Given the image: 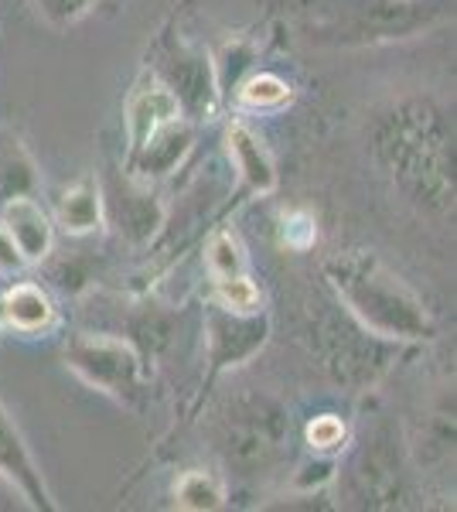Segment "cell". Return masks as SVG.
Wrapping results in <instances>:
<instances>
[{
	"label": "cell",
	"mask_w": 457,
	"mask_h": 512,
	"mask_svg": "<svg viewBox=\"0 0 457 512\" xmlns=\"http://www.w3.org/2000/svg\"><path fill=\"white\" fill-rule=\"evenodd\" d=\"M331 280L372 332L423 338L430 335V321L423 315L420 301L369 253H348L331 263Z\"/></svg>",
	"instance_id": "1"
},
{
	"label": "cell",
	"mask_w": 457,
	"mask_h": 512,
	"mask_svg": "<svg viewBox=\"0 0 457 512\" xmlns=\"http://www.w3.org/2000/svg\"><path fill=\"white\" fill-rule=\"evenodd\" d=\"M0 222H4V236L11 239V246H18V253L24 260H41V256L52 250V226H48V216L31 198H24V195L7 198L4 212H0Z\"/></svg>",
	"instance_id": "2"
},
{
	"label": "cell",
	"mask_w": 457,
	"mask_h": 512,
	"mask_svg": "<svg viewBox=\"0 0 457 512\" xmlns=\"http://www.w3.org/2000/svg\"><path fill=\"white\" fill-rule=\"evenodd\" d=\"M181 103L171 89L164 86H151V89H140V93L130 99V110H127V130H130V161L140 154V147L151 140L164 123H171L178 117Z\"/></svg>",
	"instance_id": "3"
},
{
	"label": "cell",
	"mask_w": 457,
	"mask_h": 512,
	"mask_svg": "<svg viewBox=\"0 0 457 512\" xmlns=\"http://www.w3.org/2000/svg\"><path fill=\"white\" fill-rule=\"evenodd\" d=\"M72 366L79 373H86L93 383L99 386H130V376H134V359L123 345L113 342H82L76 352H72Z\"/></svg>",
	"instance_id": "4"
},
{
	"label": "cell",
	"mask_w": 457,
	"mask_h": 512,
	"mask_svg": "<svg viewBox=\"0 0 457 512\" xmlns=\"http://www.w3.org/2000/svg\"><path fill=\"white\" fill-rule=\"evenodd\" d=\"M0 472L18 478L21 489L31 495L35 506H52L48 495H45V485L38 482V472H35V465H31L28 451H24L21 437L11 427V420H7L4 410H0Z\"/></svg>",
	"instance_id": "5"
},
{
	"label": "cell",
	"mask_w": 457,
	"mask_h": 512,
	"mask_svg": "<svg viewBox=\"0 0 457 512\" xmlns=\"http://www.w3.org/2000/svg\"><path fill=\"white\" fill-rule=\"evenodd\" d=\"M229 151H232V161H236V168L243 171V178L253 188H260V192H270V188L277 185V175H273V164L267 158V151H263L260 140L249 134L246 127H239V123L229 130Z\"/></svg>",
	"instance_id": "6"
},
{
	"label": "cell",
	"mask_w": 457,
	"mask_h": 512,
	"mask_svg": "<svg viewBox=\"0 0 457 512\" xmlns=\"http://www.w3.org/2000/svg\"><path fill=\"white\" fill-rule=\"evenodd\" d=\"M188 140H191V130L188 127H178V123H164L157 134L140 147V154L134 158V164H140L144 171H154V175H164V171L174 168V161L188 151Z\"/></svg>",
	"instance_id": "7"
},
{
	"label": "cell",
	"mask_w": 457,
	"mask_h": 512,
	"mask_svg": "<svg viewBox=\"0 0 457 512\" xmlns=\"http://www.w3.org/2000/svg\"><path fill=\"white\" fill-rule=\"evenodd\" d=\"M4 315L21 332H38V328H45L52 321V304L38 287L21 284L4 297Z\"/></svg>",
	"instance_id": "8"
},
{
	"label": "cell",
	"mask_w": 457,
	"mask_h": 512,
	"mask_svg": "<svg viewBox=\"0 0 457 512\" xmlns=\"http://www.w3.org/2000/svg\"><path fill=\"white\" fill-rule=\"evenodd\" d=\"M58 219L65 222V229L72 233H86V229L99 226V195L93 181H82L79 188L65 192L62 205H58Z\"/></svg>",
	"instance_id": "9"
},
{
	"label": "cell",
	"mask_w": 457,
	"mask_h": 512,
	"mask_svg": "<svg viewBox=\"0 0 457 512\" xmlns=\"http://www.w3.org/2000/svg\"><path fill=\"white\" fill-rule=\"evenodd\" d=\"M219 485L205 472H188L178 485V502L185 509H215L219 506Z\"/></svg>",
	"instance_id": "10"
},
{
	"label": "cell",
	"mask_w": 457,
	"mask_h": 512,
	"mask_svg": "<svg viewBox=\"0 0 457 512\" xmlns=\"http://www.w3.org/2000/svg\"><path fill=\"white\" fill-rule=\"evenodd\" d=\"M284 99H290V89L277 76H253L243 86V103L249 106H280Z\"/></svg>",
	"instance_id": "11"
},
{
	"label": "cell",
	"mask_w": 457,
	"mask_h": 512,
	"mask_svg": "<svg viewBox=\"0 0 457 512\" xmlns=\"http://www.w3.org/2000/svg\"><path fill=\"white\" fill-rule=\"evenodd\" d=\"M219 297L222 304L232 311H239V315H246V311L256 308V301H260V291H256L253 284H249L246 277H219Z\"/></svg>",
	"instance_id": "12"
},
{
	"label": "cell",
	"mask_w": 457,
	"mask_h": 512,
	"mask_svg": "<svg viewBox=\"0 0 457 512\" xmlns=\"http://www.w3.org/2000/svg\"><path fill=\"white\" fill-rule=\"evenodd\" d=\"M209 263H212L215 277H236V274H239V267H243V256H239V246L232 243L229 236H219V239L212 243Z\"/></svg>",
	"instance_id": "13"
},
{
	"label": "cell",
	"mask_w": 457,
	"mask_h": 512,
	"mask_svg": "<svg viewBox=\"0 0 457 512\" xmlns=\"http://www.w3.org/2000/svg\"><path fill=\"white\" fill-rule=\"evenodd\" d=\"M307 441H311L314 448H321V451L338 448V444L345 441V424L338 417H318L311 427H307Z\"/></svg>",
	"instance_id": "14"
},
{
	"label": "cell",
	"mask_w": 457,
	"mask_h": 512,
	"mask_svg": "<svg viewBox=\"0 0 457 512\" xmlns=\"http://www.w3.org/2000/svg\"><path fill=\"white\" fill-rule=\"evenodd\" d=\"M287 243L297 246V250H304V246L314 243V219L304 216V212H297V216L287 219V229H284Z\"/></svg>",
	"instance_id": "15"
}]
</instances>
